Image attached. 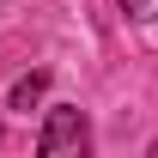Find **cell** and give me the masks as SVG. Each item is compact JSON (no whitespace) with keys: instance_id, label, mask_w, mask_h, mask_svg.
<instances>
[{"instance_id":"cell-1","label":"cell","mask_w":158,"mask_h":158,"mask_svg":"<svg viewBox=\"0 0 158 158\" xmlns=\"http://www.w3.org/2000/svg\"><path fill=\"white\" fill-rule=\"evenodd\" d=\"M37 158H91V122H85V110H73V103H55V110L43 116Z\"/></svg>"},{"instance_id":"cell-2","label":"cell","mask_w":158,"mask_h":158,"mask_svg":"<svg viewBox=\"0 0 158 158\" xmlns=\"http://www.w3.org/2000/svg\"><path fill=\"white\" fill-rule=\"evenodd\" d=\"M43 98H49V73H24L12 85V98H6V110H37Z\"/></svg>"},{"instance_id":"cell-3","label":"cell","mask_w":158,"mask_h":158,"mask_svg":"<svg viewBox=\"0 0 158 158\" xmlns=\"http://www.w3.org/2000/svg\"><path fill=\"white\" fill-rule=\"evenodd\" d=\"M122 12H128L134 24H152L158 19V0H122Z\"/></svg>"},{"instance_id":"cell-4","label":"cell","mask_w":158,"mask_h":158,"mask_svg":"<svg viewBox=\"0 0 158 158\" xmlns=\"http://www.w3.org/2000/svg\"><path fill=\"white\" fill-rule=\"evenodd\" d=\"M146 158H158V146H152V152H146Z\"/></svg>"},{"instance_id":"cell-5","label":"cell","mask_w":158,"mask_h":158,"mask_svg":"<svg viewBox=\"0 0 158 158\" xmlns=\"http://www.w3.org/2000/svg\"><path fill=\"white\" fill-rule=\"evenodd\" d=\"M0 134H6V128H0Z\"/></svg>"}]
</instances>
